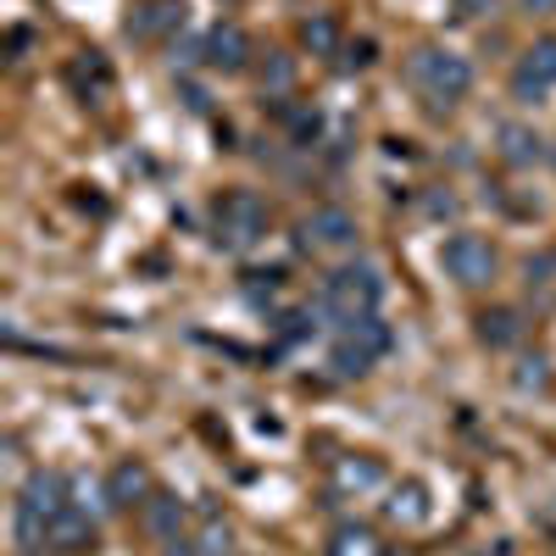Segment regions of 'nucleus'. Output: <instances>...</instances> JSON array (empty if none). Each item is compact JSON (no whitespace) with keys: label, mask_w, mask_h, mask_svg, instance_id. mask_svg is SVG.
I'll use <instances>...</instances> for the list:
<instances>
[{"label":"nucleus","mask_w":556,"mask_h":556,"mask_svg":"<svg viewBox=\"0 0 556 556\" xmlns=\"http://www.w3.org/2000/svg\"><path fill=\"white\" fill-rule=\"evenodd\" d=\"M513 384H518V390H545V384H551V362H545V356H523L518 374H513Z\"/></svg>","instance_id":"nucleus-23"},{"label":"nucleus","mask_w":556,"mask_h":556,"mask_svg":"<svg viewBox=\"0 0 556 556\" xmlns=\"http://www.w3.org/2000/svg\"><path fill=\"white\" fill-rule=\"evenodd\" d=\"M162 556H201V551H195V540H173V545H162Z\"/></svg>","instance_id":"nucleus-28"},{"label":"nucleus","mask_w":556,"mask_h":556,"mask_svg":"<svg viewBox=\"0 0 556 556\" xmlns=\"http://www.w3.org/2000/svg\"><path fill=\"white\" fill-rule=\"evenodd\" d=\"M551 89H556V34H540L518 56V67H513V101L540 106Z\"/></svg>","instance_id":"nucleus-4"},{"label":"nucleus","mask_w":556,"mask_h":556,"mask_svg":"<svg viewBox=\"0 0 556 556\" xmlns=\"http://www.w3.org/2000/svg\"><path fill=\"white\" fill-rule=\"evenodd\" d=\"M262 235H267V201L256 190H228L217 201V245L251 251Z\"/></svg>","instance_id":"nucleus-3"},{"label":"nucleus","mask_w":556,"mask_h":556,"mask_svg":"<svg viewBox=\"0 0 556 556\" xmlns=\"http://www.w3.org/2000/svg\"><path fill=\"white\" fill-rule=\"evenodd\" d=\"M479 340H484L490 351H513V345L523 340V312H513V306L479 312Z\"/></svg>","instance_id":"nucleus-13"},{"label":"nucleus","mask_w":556,"mask_h":556,"mask_svg":"<svg viewBox=\"0 0 556 556\" xmlns=\"http://www.w3.org/2000/svg\"><path fill=\"white\" fill-rule=\"evenodd\" d=\"M523 12H556V0H518Z\"/></svg>","instance_id":"nucleus-29"},{"label":"nucleus","mask_w":556,"mask_h":556,"mask_svg":"<svg viewBox=\"0 0 556 556\" xmlns=\"http://www.w3.org/2000/svg\"><path fill=\"white\" fill-rule=\"evenodd\" d=\"M384 518H390V523H401V529L429 523V490L417 484V479L395 484V490H390V501H384Z\"/></svg>","instance_id":"nucleus-12"},{"label":"nucleus","mask_w":556,"mask_h":556,"mask_svg":"<svg viewBox=\"0 0 556 556\" xmlns=\"http://www.w3.org/2000/svg\"><path fill=\"white\" fill-rule=\"evenodd\" d=\"M173 23V7H167V0H151V7L146 12H139L134 23H128V34H139V39H146V34H156V28H167Z\"/></svg>","instance_id":"nucleus-24"},{"label":"nucleus","mask_w":556,"mask_h":556,"mask_svg":"<svg viewBox=\"0 0 556 556\" xmlns=\"http://www.w3.org/2000/svg\"><path fill=\"white\" fill-rule=\"evenodd\" d=\"M285 123H290V134H295V146H312L317 128H323V117L306 112V106H285Z\"/></svg>","instance_id":"nucleus-25"},{"label":"nucleus","mask_w":556,"mask_h":556,"mask_svg":"<svg viewBox=\"0 0 556 556\" xmlns=\"http://www.w3.org/2000/svg\"><path fill=\"white\" fill-rule=\"evenodd\" d=\"M106 490H112V501H117V513H123V506H146L151 495H156V484H151V468H146V462H117V468L106 473Z\"/></svg>","instance_id":"nucleus-10"},{"label":"nucleus","mask_w":556,"mask_h":556,"mask_svg":"<svg viewBox=\"0 0 556 556\" xmlns=\"http://www.w3.org/2000/svg\"><path fill=\"white\" fill-rule=\"evenodd\" d=\"M290 89H295V56H267V67H262V96L267 101H285L290 96Z\"/></svg>","instance_id":"nucleus-21"},{"label":"nucleus","mask_w":556,"mask_h":556,"mask_svg":"<svg viewBox=\"0 0 556 556\" xmlns=\"http://www.w3.org/2000/svg\"><path fill=\"white\" fill-rule=\"evenodd\" d=\"M329 367H334V379H367V374H374V356L356 351V345L340 334V340H334V351H329Z\"/></svg>","instance_id":"nucleus-20"},{"label":"nucleus","mask_w":556,"mask_h":556,"mask_svg":"<svg viewBox=\"0 0 556 556\" xmlns=\"http://www.w3.org/2000/svg\"><path fill=\"white\" fill-rule=\"evenodd\" d=\"M17 506H28V513H39L45 523H56L67 506H73V479H62V473H28L23 479V490H17Z\"/></svg>","instance_id":"nucleus-7"},{"label":"nucleus","mask_w":556,"mask_h":556,"mask_svg":"<svg viewBox=\"0 0 556 556\" xmlns=\"http://www.w3.org/2000/svg\"><path fill=\"white\" fill-rule=\"evenodd\" d=\"M384 556H417V551H406V545H390V551H384Z\"/></svg>","instance_id":"nucleus-30"},{"label":"nucleus","mask_w":556,"mask_h":556,"mask_svg":"<svg viewBox=\"0 0 556 556\" xmlns=\"http://www.w3.org/2000/svg\"><path fill=\"white\" fill-rule=\"evenodd\" d=\"M51 545H56V551H67V556H78V551H96V518L78 513V506H67V513L51 523Z\"/></svg>","instance_id":"nucleus-14"},{"label":"nucleus","mask_w":556,"mask_h":556,"mask_svg":"<svg viewBox=\"0 0 556 556\" xmlns=\"http://www.w3.org/2000/svg\"><path fill=\"white\" fill-rule=\"evenodd\" d=\"M379 306H384V278H379V267L351 262V267H334L329 278H323L317 312L334 317L340 329H345V323H356V317H374Z\"/></svg>","instance_id":"nucleus-1"},{"label":"nucleus","mask_w":556,"mask_h":556,"mask_svg":"<svg viewBox=\"0 0 556 556\" xmlns=\"http://www.w3.org/2000/svg\"><path fill=\"white\" fill-rule=\"evenodd\" d=\"M178 529H184V501H178V495H167V490H156V495L146 501V534H151V540H162V545H173V540H178Z\"/></svg>","instance_id":"nucleus-15"},{"label":"nucleus","mask_w":556,"mask_h":556,"mask_svg":"<svg viewBox=\"0 0 556 556\" xmlns=\"http://www.w3.org/2000/svg\"><path fill=\"white\" fill-rule=\"evenodd\" d=\"M206 62H212L217 73H245V67H251V34H245L240 23H217V28L206 34Z\"/></svg>","instance_id":"nucleus-8"},{"label":"nucleus","mask_w":556,"mask_h":556,"mask_svg":"<svg viewBox=\"0 0 556 556\" xmlns=\"http://www.w3.org/2000/svg\"><path fill=\"white\" fill-rule=\"evenodd\" d=\"M73 506H78V513H89V518H106V513H117V501H112V490L106 484H96V479H89V473H73Z\"/></svg>","instance_id":"nucleus-19"},{"label":"nucleus","mask_w":556,"mask_h":556,"mask_svg":"<svg viewBox=\"0 0 556 556\" xmlns=\"http://www.w3.org/2000/svg\"><path fill=\"white\" fill-rule=\"evenodd\" d=\"M301 245H312V251H345V245H356V217L345 206H334V201L312 206L306 223H301Z\"/></svg>","instance_id":"nucleus-6"},{"label":"nucleus","mask_w":556,"mask_h":556,"mask_svg":"<svg viewBox=\"0 0 556 556\" xmlns=\"http://www.w3.org/2000/svg\"><path fill=\"white\" fill-rule=\"evenodd\" d=\"M490 7H495V0H456V17H462V23H473V17L490 12Z\"/></svg>","instance_id":"nucleus-26"},{"label":"nucleus","mask_w":556,"mask_h":556,"mask_svg":"<svg viewBox=\"0 0 556 556\" xmlns=\"http://www.w3.org/2000/svg\"><path fill=\"white\" fill-rule=\"evenodd\" d=\"M468 556H490V551H468Z\"/></svg>","instance_id":"nucleus-31"},{"label":"nucleus","mask_w":556,"mask_h":556,"mask_svg":"<svg viewBox=\"0 0 556 556\" xmlns=\"http://www.w3.org/2000/svg\"><path fill=\"white\" fill-rule=\"evenodd\" d=\"M440 262H445V273L456 278L462 290H484L490 278H495V245L479 240V235H451Z\"/></svg>","instance_id":"nucleus-5"},{"label":"nucleus","mask_w":556,"mask_h":556,"mask_svg":"<svg viewBox=\"0 0 556 556\" xmlns=\"http://www.w3.org/2000/svg\"><path fill=\"white\" fill-rule=\"evenodd\" d=\"M340 334H345V340H351L356 351H367V356H374V362H379V356H390V345H395V334H390V323H384L379 312H374V317H356V323H345Z\"/></svg>","instance_id":"nucleus-16"},{"label":"nucleus","mask_w":556,"mask_h":556,"mask_svg":"<svg viewBox=\"0 0 556 556\" xmlns=\"http://www.w3.org/2000/svg\"><path fill=\"white\" fill-rule=\"evenodd\" d=\"M390 545L367 529V523H340L334 534H329V556H384Z\"/></svg>","instance_id":"nucleus-17"},{"label":"nucleus","mask_w":556,"mask_h":556,"mask_svg":"<svg viewBox=\"0 0 556 556\" xmlns=\"http://www.w3.org/2000/svg\"><path fill=\"white\" fill-rule=\"evenodd\" d=\"M334 495H374L384 484V468H379V456H334V473H329Z\"/></svg>","instance_id":"nucleus-9"},{"label":"nucleus","mask_w":556,"mask_h":556,"mask_svg":"<svg viewBox=\"0 0 556 556\" xmlns=\"http://www.w3.org/2000/svg\"><path fill=\"white\" fill-rule=\"evenodd\" d=\"M301 45H306L312 56H334V51H340V17H334V12L301 17Z\"/></svg>","instance_id":"nucleus-18"},{"label":"nucleus","mask_w":556,"mask_h":556,"mask_svg":"<svg viewBox=\"0 0 556 556\" xmlns=\"http://www.w3.org/2000/svg\"><path fill=\"white\" fill-rule=\"evenodd\" d=\"M406 78L424 89L434 106H451L473 89V62L456 56V51H440V45H417L412 62H406Z\"/></svg>","instance_id":"nucleus-2"},{"label":"nucleus","mask_w":556,"mask_h":556,"mask_svg":"<svg viewBox=\"0 0 556 556\" xmlns=\"http://www.w3.org/2000/svg\"><path fill=\"white\" fill-rule=\"evenodd\" d=\"M195 551H201V556H235V529H228V518L206 513V523H201V534H195Z\"/></svg>","instance_id":"nucleus-22"},{"label":"nucleus","mask_w":556,"mask_h":556,"mask_svg":"<svg viewBox=\"0 0 556 556\" xmlns=\"http://www.w3.org/2000/svg\"><path fill=\"white\" fill-rule=\"evenodd\" d=\"M367 62H374V45H367V39H362V45H356V51L345 56V67H367Z\"/></svg>","instance_id":"nucleus-27"},{"label":"nucleus","mask_w":556,"mask_h":556,"mask_svg":"<svg viewBox=\"0 0 556 556\" xmlns=\"http://www.w3.org/2000/svg\"><path fill=\"white\" fill-rule=\"evenodd\" d=\"M495 139H501V162H506V167H534V162L545 156V139H540L529 123H501Z\"/></svg>","instance_id":"nucleus-11"}]
</instances>
